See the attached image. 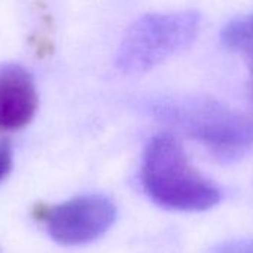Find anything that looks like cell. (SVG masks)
Listing matches in <instances>:
<instances>
[{"instance_id":"5","label":"cell","mask_w":253,"mask_h":253,"mask_svg":"<svg viewBox=\"0 0 253 253\" xmlns=\"http://www.w3.org/2000/svg\"><path fill=\"white\" fill-rule=\"evenodd\" d=\"M39 107L36 84L20 64L0 66V131H18L33 121Z\"/></svg>"},{"instance_id":"3","label":"cell","mask_w":253,"mask_h":253,"mask_svg":"<svg viewBox=\"0 0 253 253\" xmlns=\"http://www.w3.org/2000/svg\"><path fill=\"white\" fill-rule=\"evenodd\" d=\"M154 112L219 154H235L253 143V121L213 101L163 103Z\"/></svg>"},{"instance_id":"4","label":"cell","mask_w":253,"mask_h":253,"mask_svg":"<svg viewBox=\"0 0 253 253\" xmlns=\"http://www.w3.org/2000/svg\"><path fill=\"white\" fill-rule=\"evenodd\" d=\"M33 214L45 222L49 235L60 244L78 246L97 240L116 219L115 204L104 195H82L58 206L39 204Z\"/></svg>"},{"instance_id":"6","label":"cell","mask_w":253,"mask_h":253,"mask_svg":"<svg viewBox=\"0 0 253 253\" xmlns=\"http://www.w3.org/2000/svg\"><path fill=\"white\" fill-rule=\"evenodd\" d=\"M220 39L226 48L249 52L253 57V12L228 23Z\"/></svg>"},{"instance_id":"8","label":"cell","mask_w":253,"mask_h":253,"mask_svg":"<svg viewBox=\"0 0 253 253\" xmlns=\"http://www.w3.org/2000/svg\"><path fill=\"white\" fill-rule=\"evenodd\" d=\"M12 169V149L9 143H0V180H3Z\"/></svg>"},{"instance_id":"2","label":"cell","mask_w":253,"mask_h":253,"mask_svg":"<svg viewBox=\"0 0 253 253\" xmlns=\"http://www.w3.org/2000/svg\"><path fill=\"white\" fill-rule=\"evenodd\" d=\"M201 27V15L192 9L152 12L136 20L124 35L115 57L126 75L145 73L188 48Z\"/></svg>"},{"instance_id":"1","label":"cell","mask_w":253,"mask_h":253,"mask_svg":"<svg viewBox=\"0 0 253 253\" xmlns=\"http://www.w3.org/2000/svg\"><path fill=\"white\" fill-rule=\"evenodd\" d=\"M142 185L154 203L177 211H204L220 201V191L200 174L174 136L154 137L143 154Z\"/></svg>"},{"instance_id":"7","label":"cell","mask_w":253,"mask_h":253,"mask_svg":"<svg viewBox=\"0 0 253 253\" xmlns=\"http://www.w3.org/2000/svg\"><path fill=\"white\" fill-rule=\"evenodd\" d=\"M209 253H253V240H232L213 246Z\"/></svg>"}]
</instances>
